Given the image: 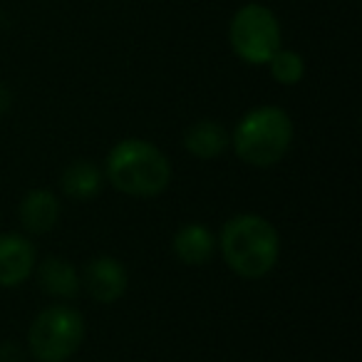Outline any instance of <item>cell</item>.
<instances>
[{
  "mask_svg": "<svg viewBox=\"0 0 362 362\" xmlns=\"http://www.w3.org/2000/svg\"><path fill=\"white\" fill-rule=\"evenodd\" d=\"M226 266L236 276L256 281L273 271L281 256V238L268 218L258 214H238L228 218L216 241Z\"/></svg>",
  "mask_w": 362,
  "mask_h": 362,
  "instance_id": "6da1fadb",
  "label": "cell"
},
{
  "mask_svg": "<svg viewBox=\"0 0 362 362\" xmlns=\"http://www.w3.org/2000/svg\"><path fill=\"white\" fill-rule=\"evenodd\" d=\"M105 171L117 192L136 199L159 197L171 181L166 154L146 139H122L112 146Z\"/></svg>",
  "mask_w": 362,
  "mask_h": 362,
  "instance_id": "7a4b0ae2",
  "label": "cell"
},
{
  "mask_svg": "<svg viewBox=\"0 0 362 362\" xmlns=\"http://www.w3.org/2000/svg\"><path fill=\"white\" fill-rule=\"evenodd\" d=\"M233 151L248 166L268 169L288 154L293 144V122L281 107L263 105L251 110L233 129Z\"/></svg>",
  "mask_w": 362,
  "mask_h": 362,
  "instance_id": "3957f363",
  "label": "cell"
},
{
  "mask_svg": "<svg viewBox=\"0 0 362 362\" xmlns=\"http://www.w3.org/2000/svg\"><path fill=\"white\" fill-rule=\"evenodd\" d=\"M85 340V320L70 305H50L33 320L28 347L37 362H67Z\"/></svg>",
  "mask_w": 362,
  "mask_h": 362,
  "instance_id": "277c9868",
  "label": "cell"
},
{
  "mask_svg": "<svg viewBox=\"0 0 362 362\" xmlns=\"http://www.w3.org/2000/svg\"><path fill=\"white\" fill-rule=\"evenodd\" d=\"M231 47L248 65H266L273 52L281 47V23L271 8L261 3H248L238 8L228 28Z\"/></svg>",
  "mask_w": 362,
  "mask_h": 362,
  "instance_id": "5b68a950",
  "label": "cell"
},
{
  "mask_svg": "<svg viewBox=\"0 0 362 362\" xmlns=\"http://www.w3.org/2000/svg\"><path fill=\"white\" fill-rule=\"evenodd\" d=\"M129 276L122 261L112 256H97L85 268V288L97 303L112 305L127 293Z\"/></svg>",
  "mask_w": 362,
  "mask_h": 362,
  "instance_id": "8992f818",
  "label": "cell"
},
{
  "mask_svg": "<svg viewBox=\"0 0 362 362\" xmlns=\"http://www.w3.org/2000/svg\"><path fill=\"white\" fill-rule=\"evenodd\" d=\"M35 248L21 233L0 236V288H16L35 271Z\"/></svg>",
  "mask_w": 362,
  "mask_h": 362,
  "instance_id": "52a82bcc",
  "label": "cell"
},
{
  "mask_svg": "<svg viewBox=\"0 0 362 362\" xmlns=\"http://www.w3.org/2000/svg\"><path fill=\"white\" fill-rule=\"evenodd\" d=\"M18 216L28 233H47L60 221V202L47 189H33L23 197Z\"/></svg>",
  "mask_w": 362,
  "mask_h": 362,
  "instance_id": "ba28073f",
  "label": "cell"
},
{
  "mask_svg": "<svg viewBox=\"0 0 362 362\" xmlns=\"http://www.w3.org/2000/svg\"><path fill=\"white\" fill-rule=\"evenodd\" d=\"M174 256L187 266H204L216 253V238L204 223H187L174 233Z\"/></svg>",
  "mask_w": 362,
  "mask_h": 362,
  "instance_id": "9c48e42d",
  "label": "cell"
},
{
  "mask_svg": "<svg viewBox=\"0 0 362 362\" xmlns=\"http://www.w3.org/2000/svg\"><path fill=\"white\" fill-rule=\"evenodd\" d=\"M37 268V283L40 288L52 298H60V300H70L80 293L82 278L77 273V268L70 261L60 256H47L45 261Z\"/></svg>",
  "mask_w": 362,
  "mask_h": 362,
  "instance_id": "30bf717a",
  "label": "cell"
},
{
  "mask_svg": "<svg viewBox=\"0 0 362 362\" xmlns=\"http://www.w3.org/2000/svg\"><path fill=\"white\" fill-rule=\"evenodd\" d=\"M184 146L197 159H216L228 149V134L218 122L202 119L194 122L184 134Z\"/></svg>",
  "mask_w": 362,
  "mask_h": 362,
  "instance_id": "8fae6325",
  "label": "cell"
},
{
  "mask_svg": "<svg viewBox=\"0 0 362 362\" xmlns=\"http://www.w3.org/2000/svg\"><path fill=\"white\" fill-rule=\"evenodd\" d=\"M60 187L75 202H87V199L97 197L102 189V171L92 161H72L60 176Z\"/></svg>",
  "mask_w": 362,
  "mask_h": 362,
  "instance_id": "7c38bea8",
  "label": "cell"
},
{
  "mask_svg": "<svg viewBox=\"0 0 362 362\" xmlns=\"http://www.w3.org/2000/svg\"><path fill=\"white\" fill-rule=\"evenodd\" d=\"M266 65L271 67V77L276 82H281V85H298L303 80V75H305L303 55L296 50H286V47H278Z\"/></svg>",
  "mask_w": 362,
  "mask_h": 362,
  "instance_id": "4fadbf2b",
  "label": "cell"
},
{
  "mask_svg": "<svg viewBox=\"0 0 362 362\" xmlns=\"http://www.w3.org/2000/svg\"><path fill=\"white\" fill-rule=\"evenodd\" d=\"M8 107H11V92L0 85V115H3V112H8Z\"/></svg>",
  "mask_w": 362,
  "mask_h": 362,
  "instance_id": "5bb4252c",
  "label": "cell"
}]
</instances>
